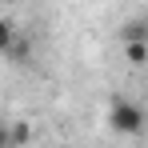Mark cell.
I'll list each match as a JSON object with an SVG mask.
<instances>
[{
    "instance_id": "obj_2",
    "label": "cell",
    "mask_w": 148,
    "mask_h": 148,
    "mask_svg": "<svg viewBox=\"0 0 148 148\" xmlns=\"http://www.w3.org/2000/svg\"><path fill=\"white\" fill-rule=\"evenodd\" d=\"M124 56H128V64H148V40L144 36L124 40Z\"/></svg>"
},
{
    "instance_id": "obj_4",
    "label": "cell",
    "mask_w": 148,
    "mask_h": 148,
    "mask_svg": "<svg viewBox=\"0 0 148 148\" xmlns=\"http://www.w3.org/2000/svg\"><path fill=\"white\" fill-rule=\"evenodd\" d=\"M12 40H16V36H12V24H8V20H0V52L12 48Z\"/></svg>"
},
{
    "instance_id": "obj_5",
    "label": "cell",
    "mask_w": 148,
    "mask_h": 148,
    "mask_svg": "<svg viewBox=\"0 0 148 148\" xmlns=\"http://www.w3.org/2000/svg\"><path fill=\"white\" fill-rule=\"evenodd\" d=\"M8 144H12V136H8V128L0 124V148H8Z\"/></svg>"
},
{
    "instance_id": "obj_1",
    "label": "cell",
    "mask_w": 148,
    "mask_h": 148,
    "mask_svg": "<svg viewBox=\"0 0 148 148\" xmlns=\"http://www.w3.org/2000/svg\"><path fill=\"white\" fill-rule=\"evenodd\" d=\"M108 124L120 136H136V132H144V108L132 104V100H124V96H116L108 104Z\"/></svg>"
},
{
    "instance_id": "obj_3",
    "label": "cell",
    "mask_w": 148,
    "mask_h": 148,
    "mask_svg": "<svg viewBox=\"0 0 148 148\" xmlns=\"http://www.w3.org/2000/svg\"><path fill=\"white\" fill-rule=\"evenodd\" d=\"M8 136H12V144H24V140H32V128H28V124H12Z\"/></svg>"
}]
</instances>
